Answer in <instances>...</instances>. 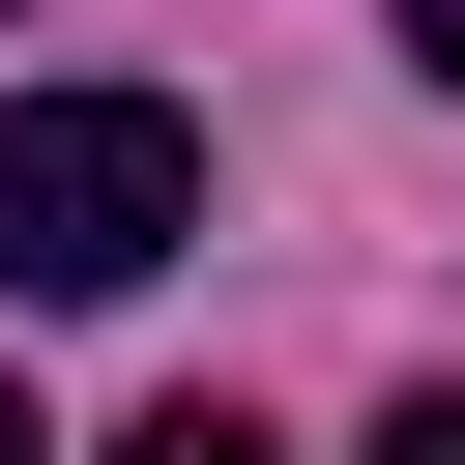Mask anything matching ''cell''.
<instances>
[{"label":"cell","instance_id":"3","mask_svg":"<svg viewBox=\"0 0 465 465\" xmlns=\"http://www.w3.org/2000/svg\"><path fill=\"white\" fill-rule=\"evenodd\" d=\"M378 465H465V378H436V407H378Z\"/></svg>","mask_w":465,"mask_h":465},{"label":"cell","instance_id":"5","mask_svg":"<svg viewBox=\"0 0 465 465\" xmlns=\"http://www.w3.org/2000/svg\"><path fill=\"white\" fill-rule=\"evenodd\" d=\"M0 465H58V436H29V378H0Z\"/></svg>","mask_w":465,"mask_h":465},{"label":"cell","instance_id":"4","mask_svg":"<svg viewBox=\"0 0 465 465\" xmlns=\"http://www.w3.org/2000/svg\"><path fill=\"white\" fill-rule=\"evenodd\" d=\"M407 58H436V87H465V0H407Z\"/></svg>","mask_w":465,"mask_h":465},{"label":"cell","instance_id":"2","mask_svg":"<svg viewBox=\"0 0 465 465\" xmlns=\"http://www.w3.org/2000/svg\"><path fill=\"white\" fill-rule=\"evenodd\" d=\"M116 465H291V436H262V407H145Z\"/></svg>","mask_w":465,"mask_h":465},{"label":"cell","instance_id":"1","mask_svg":"<svg viewBox=\"0 0 465 465\" xmlns=\"http://www.w3.org/2000/svg\"><path fill=\"white\" fill-rule=\"evenodd\" d=\"M174 232H203L174 87H0V291H145Z\"/></svg>","mask_w":465,"mask_h":465}]
</instances>
